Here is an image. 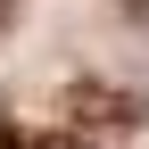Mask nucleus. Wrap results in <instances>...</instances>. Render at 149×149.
<instances>
[{
    "label": "nucleus",
    "instance_id": "obj_1",
    "mask_svg": "<svg viewBox=\"0 0 149 149\" xmlns=\"http://www.w3.org/2000/svg\"><path fill=\"white\" fill-rule=\"evenodd\" d=\"M74 116L83 124H141L133 91H108V83H74Z\"/></svg>",
    "mask_w": 149,
    "mask_h": 149
},
{
    "label": "nucleus",
    "instance_id": "obj_2",
    "mask_svg": "<svg viewBox=\"0 0 149 149\" xmlns=\"http://www.w3.org/2000/svg\"><path fill=\"white\" fill-rule=\"evenodd\" d=\"M0 149H42V141H25V133H17V124H8V133H0Z\"/></svg>",
    "mask_w": 149,
    "mask_h": 149
},
{
    "label": "nucleus",
    "instance_id": "obj_3",
    "mask_svg": "<svg viewBox=\"0 0 149 149\" xmlns=\"http://www.w3.org/2000/svg\"><path fill=\"white\" fill-rule=\"evenodd\" d=\"M42 149H100V141H42Z\"/></svg>",
    "mask_w": 149,
    "mask_h": 149
}]
</instances>
